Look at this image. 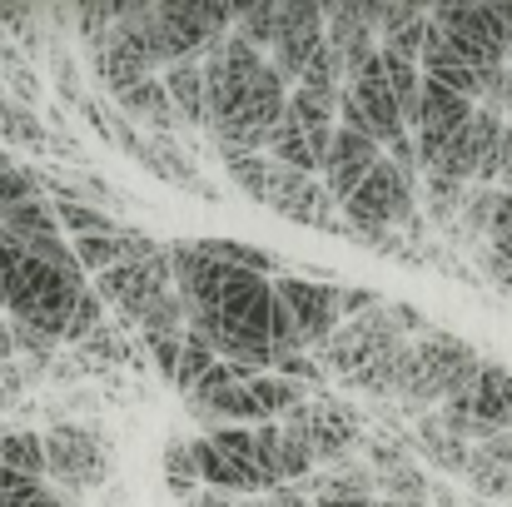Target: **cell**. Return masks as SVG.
Returning <instances> with one entry per match:
<instances>
[{
	"label": "cell",
	"instance_id": "cell-1",
	"mask_svg": "<svg viewBox=\"0 0 512 507\" xmlns=\"http://www.w3.org/2000/svg\"><path fill=\"white\" fill-rule=\"evenodd\" d=\"M483 373V353L458 334H433L413 338V358H408V373H403V388H398V403L403 413H438L443 403L463 398Z\"/></svg>",
	"mask_w": 512,
	"mask_h": 507
},
{
	"label": "cell",
	"instance_id": "cell-2",
	"mask_svg": "<svg viewBox=\"0 0 512 507\" xmlns=\"http://www.w3.org/2000/svg\"><path fill=\"white\" fill-rule=\"evenodd\" d=\"M413 214H418V179L403 174L388 155L343 199V224L358 244H383L393 229L413 224Z\"/></svg>",
	"mask_w": 512,
	"mask_h": 507
},
{
	"label": "cell",
	"instance_id": "cell-3",
	"mask_svg": "<svg viewBox=\"0 0 512 507\" xmlns=\"http://www.w3.org/2000/svg\"><path fill=\"white\" fill-rule=\"evenodd\" d=\"M110 473H115V453H110V443L95 428H85V423H55L45 433V483L55 493H65V498L70 493H90Z\"/></svg>",
	"mask_w": 512,
	"mask_h": 507
},
{
	"label": "cell",
	"instance_id": "cell-4",
	"mask_svg": "<svg viewBox=\"0 0 512 507\" xmlns=\"http://www.w3.org/2000/svg\"><path fill=\"white\" fill-rule=\"evenodd\" d=\"M284 433H294V438L314 453L319 468L348 463V458L363 448V438H368L358 408L343 403V398H329V393H319V398H309L304 408H294V413L284 418Z\"/></svg>",
	"mask_w": 512,
	"mask_h": 507
},
{
	"label": "cell",
	"instance_id": "cell-5",
	"mask_svg": "<svg viewBox=\"0 0 512 507\" xmlns=\"http://www.w3.org/2000/svg\"><path fill=\"white\" fill-rule=\"evenodd\" d=\"M90 289L105 299V309H115L120 314V324H140L160 299H170L174 294V269H170V244L160 249V254H150V259H125L120 269H110V274H100V279H90Z\"/></svg>",
	"mask_w": 512,
	"mask_h": 507
},
{
	"label": "cell",
	"instance_id": "cell-6",
	"mask_svg": "<svg viewBox=\"0 0 512 507\" xmlns=\"http://www.w3.org/2000/svg\"><path fill=\"white\" fill-rule=\"evenodd\" d=\"M403 329H398V319H393V304H378V309H368L363 319H348L339 334L329 338V348L324 353H314L319 358V368L329 373V378H343V383H353L368 363H378L388 348H398L403 343Z\"/></svg>",
	"mask_w": 512,
	"mask_h": 507
},
{
	"label": "cell",
	"instance_id": "cell-7",
	"mask_svg": "<svg viewBox=\"0 0 512 507\" xmlns=\"http://www.w3.org/2000/svg\"><path fill=\"white\" fill-rule=\"evenodd\" d=\"M160 15V40H165V65L174 60H199L209 45H219L234 30V5H214V0H165L155 5Z\"/></svg>",
	"mask_w": 512,
	"mask_h": 507
},
{
	"label": "cell",
	"instance_id": "cell-8",
	"mask_svg": "<svg viewBox=\"0 0 512 507\" xmlns=\"http://www.w3.org/2000/svg\"><path fill=\"white\" fill-rule=\"evenodd\" d=\"M274 294L304 343V353H324L329 338L343 329L339 314V279H274Z\"/></svg>",
	"mask_w": 512,
	"mask_h": 507
},
{
	"label": "cell",
	"instance_id": "cell-9",
	"mask_svg": "<svg viewBox=\"0 0 512 507\" xmlns=\"http://www.w3.org/2000/svg\"><path fill=\"white\" fill-rule=\"evenodd\" d=\"M433 25L453 40V50L463 60H473L478 70H503L508 65V35H503V20L493 15V5H433L428 10Z\"/></svg>",
	"mask_w": 512,
	"mask_h": 507
},
{
	"label": "cell",
	"instance_id": "cell-10",
	"mask_svg": "<svg viewBox=\"0 0 512 507\" xmlns=\"http://www.w3.org/2000/svg\"><path fill=\"white\" fill-rule=\"evenodd\" d=\"M503 130H508V120L478 105L473 120L423 165V174H438V179H453V184H478L488 160H493V150H498V140H503Z\"/></svg>",
	"mask_w": 512,
	"mask_h": 507
},
{
	"label": "cell",
	"instance_id": "cell-11",
	"mask_svg": "<svg viewBox=\"0 0 512 507\" xmlns=\"http://www.w3.org/2000/svg\"><path fill=\"white\" fill-rule=\"evenodd\" d=\"M343 95L363 110L368 135H373L383 150H388V145H398L403 135H413V130L403 125V110H398L393 85H388V75H383V55H368V60H363V70H353V75H348Z\"/></svg>",
	"mask_w": 512,
	"mask_h": 507
},
{
	"label": "cell",
	"instance_id": "cell-12",
	"mask_svg": "<svg viewBox=\"0 0 512 507\" xmlns=\"http://www.w3.org/2000/svg\"><path fill=\"white\" fill-rule=\"evenodd\" d=\"M324 45V5H309V0H284V15H279V40L269 50V65L299 85V75L309 70V60L319 55Z\"/></svg>",
	"mask_w": 512,
	"mask_h": 507
},
{
	"label": "cell",
	"instance_id": "cell-13",
	"mask_svg": "<svg viewBox=\"0 0 512 507\" xmlns=\"http://www.w3.org/2000/svg\"><path fill=\"white\" fill-rule=\"evenodd\" d=\"M473 100H463V95H453V90H443V85H433V80H423V100H418V115H413V145H418V165H428L468 120H473Z\"/></svg>",
	"mask_w": 512,
	"mask_h": 507
},
{
	"label": "cell",
	"instance_id": "cell-14",
	"mask_svg": "<svg viewBox=\"0 0 512 507\" xmlns=\"http://www.w3.org/2000/svg\"><path fill=\"white\" fill-rule=\"evenodd\" d=\"M189 453H194L199 488L234 493V498H264V493H269V478L259 473V463H249V458L219 448L214 438H189Z\"/></svg>",
	"mask_w": 512,
	"mask_h": 507
},
{
	"label": "cell",
	"instance_id": "cell-15",
	"mask_svg": "<svg viewBox=\"0 0 512 507\" xmlns=\"http://www.w3.org/2000/svg\"><path fill=\"white\" fill-rule=\"evenodd\" d=\"M428 20H433V15H428ZM418 70H423V80H433V85H443V90H453V95H463V100H473V105H483L488 80H493V70H478L473 60H463L438 25H428Z\"/></svg>",
	"mask_w": 512,
	"mask_h": 507
},
{
	"label": "cell",
	"instance_id": "cell-16",
	"mask_svg": "<svg viewBox=\"0 0 512 507\" xmlns=\"http://www.w3.org/2000/svg\"><path fill=\"white\" fill-rule=\"evenodd\" d=\"M219 319L234 324V329H244V334L269 338V324H274V279L249 274V269H229L224 299H219Z\"/></svg>",
	"mask_w": 512,
	"mask_h": 507
},
{
	"label": "cell",
	"instance_id": "cell-17",
	"mask_svg": "<svg viewBox=\"0 0 512 507\" xmlns=\"http://www.w3.org/2000/svg\"><path fill=\"white\" fill-rule=\"evenodd\" d=\"M170 269H174V294L184 299V314H194V309H219L229 269H224L219 259H209V254L199 249V239H194V244H170Z\"/></svg>",
	"mask_w": 512,
	"mask_h": 507
},
{
	"label": "cell",
	"instance_id": "cell-18",
	"mask_svg": "<svg viewBox=\"0 0 512 507\" xmlns=\"http://www.w3.org/2000/svg\"><path fill=\"white\" fill-rule=\"evenodd\" d=\"M383 165V145L378 140H368V135H353V130H343L334 135V145H329V155H324V169H319V179H324V189L334 194V204L343 209V199L373 174V169Z\"/></svg>",
	"mask_w": 512,
	"mask_h": 507
},
{
	"label": "cell",
	"instance_id": "cell-19",
	"mask_svg": "<svg viewBox=\"0 0 512 507\" xmlns=\"http://www.w3.org/2000/svg\"><path fill=\"white\" fill-rule=\"evenodd\" d=\"M254 443H259V468H264L269 488H304L319 473L314 453L294 433H284V423H259Z\"/></svg>",
	"mask_w": 512,
	"mask_h": 507
},
{
	"label": "cell",
	"instance_id": "cell-20",
	"mask_svg": "<svg viewBox=\"0 0 512 507\" xmlns=\"http://www.w3.org/2000/svg\"><path fill=\"white\" fill-rule=\"evenodd\" d=\"M453 403H463L488 433H512V373L503 363H483L478 383Z\"/></svg>",
	"mask_w": 512,
	"mask_h": 507
},
{
	"label": "cell",
	"instance_id": "cell-21",
	"mask_svg": "<svg viewBox=\"0 0 512 507\" xmlns=\"http://www.w3.org/2000/svg\"><path fill=\"white\" fill-rule=\"evenodd\" d=\"M115 105H120L125 115H135L140 125H150V130H155L160 140H170V130H179V125H184L160 75H150V80H140V85L120 90V95H115Z\"/></svg>",
	"mask_w": 512,
	"mask_h": 507
},
{
	"label": "cell",
	"instance_id": "cell-22",
	"mask_svg": "<svg viewBox=\"0 0 512 507\" xmlns=\"http://www.w3.org/2000/svg\"><path fill=\"white\" fill-rule=\"evenodd\" d=\"M0 239H10V244H20V249H35V244H45V239H65V234H60V219H55V199L40 194V199H25V204L5 209V214H0Z\"/></svg>",
	"mask_w": 512,
	"mask_h": 507
},
{
	"label": "cell",
	"instance_id": "cell-23",
	"mask_svg": "<svg viewBox=\"0 0 512 507\" xmlns=\"http://www.w3.org/2000/svg\"><path fill=\"white\" fill-rule=\"evenodd\" d=\"M219 165H224L229 184H234L244 199H254V204H269V199H274L279 165H274L264 150H254V155H244V150H219Z\"/></svg>",
	"mask_w": 512,
	"mask_h": 507
},
{
	"label": "cell",
	"instance_id": "cell-24",
	"mask_svg": "<svg viewBox=\"0 0 512 507\" xmlns=\"http://www.w3.org/2000/svg\"><path fill=\"white\" fill-rule=\"evenodd\" d=\"M165 90H170L174 110L184 125H204V55L199 60H174L160 70Z\"/></svg>",
	"mask_w": 512,
	"mask_h": 507
},
{
	"label": "cell",
	"instance_id": "cell-25",
	"mask_svg": "<svg viewBox=\"0 0 512 507\" xmlns=\"http://www.w3.org/2000/svg\"><path fill=\"white\" fill-rule=\"evenodd\" d=\"M408 438H413V448H418L423 458H433L443 473H458V478H463V468H468L473 448H468L463 438H453V433H448L433 413H423V418H418V428H413Z\"/></svg>",
	"mask_w": 512,
	"mask_h": 507
},
{
	"label": "cell",
	"instance_id": "cell-26",
	"mask_svg": "<svg viewBox=\"0 0 512 507\" xmlns=\"http://www.w3.org/2000/svg\"><path fill=\"white\" fill-rule=\"evenodd\" d=\"M0 468L25 483H45V433L0 428Z\"/></svg>",
	"mask_w": 512,
	"mask_h": 507
},
{
	"label": "cell",
	"instance_id": "cell-27",
	"mask_svg": "<svg viewBox=\"0 0 512 507\" xmlns=\"http://www.w3.org/2000/svg\"><path fill=\"white\" fill-rule=\"evenodd\" d=\"M70 249H75V264L85 269V279H100V274H110V269H120L130 259L125 224L110 229V234H80V239H70Z\"/></svg>",
	"mask_w": 512,
	"mask_h": 507
},
{
	"label": "cell",
	"instance_id": "cell-28",
	"mask_svg": "<svg viewBox=\"0 0 512 507\" xmlns=\"http://www.w3.org/2000/svg\"><path fill=\"white\" fill-rule=\"evenodd\" d=\"M279 15H284V5H279V0L244 5V10L234 15V35H239L244 45H254V50L269 60V50H274V40H279Z\"/></svg>",
	"mask_w": 512,
	"mask_h": 507
},
{
	"label": "cell",
	"instance_id": "cell-29",
	"mask_svg": "<svg viewBox=\"0 0 512 507\" xmlns=\"http://www.w3.org/2000/svg\"><path fill=\"white\" fill-rule=\"evenodd\" d=\"M378 55H383V75L393 85V100L403 110V125L413 130V115H418V100H423V70L403 55H388V50H378Z\"/></svg>",
	"mask_w": 512,
	"mask_h": 507
},
{
	"label": "cell",
	"instance_id": "cell-30",
	"mask_svg": "<svg viewBox=\"0 0 512 507\" xmlns=\"http://www.w3.org/2000/svg\"><path fill=\"white\" fill-rule=\"evenodd\" d=\"M199 249H204L209 259H219L224 269H249V274H264V279L279 274V259H274V254H264V249H254V244H239V239H199Z\"/></svg>",
	"mask_w": 512,
	"mask_h": 507
},
{
	"label": "cell",
	"instance_id": "cell-31",
	"mask_svg": "<svg viewBox=\"0 0 512 507\" xmlns=\"http://www.w3.org/2000/svg\"><path fill=\"white\" fill-rule=\"evenodd\" d=\"M219 363V353L204 343V338H194V334H184V353H179V373H174V388L189 398L204 378H209V368Z\"/></svg>",
	"mask_w": 512,
	"mask_h": 507
},
{
	"label": "cell",
	"instance_id": "cell-32",
	"mask_svg": "<svg viewBox=\"0 0 512 507\" xmlns=\"http://www.w3.org/2000/svg\"><path fill=\"white\" fill-rule=\"evenodd\" d=\"M493 209H498V189L473 184V189H468V204H463V214H458V229H463L468 239H488V229H493Z\"/></svg>",
	"mask_w": 512,
	"mask_h": 507
},
{
	"label": "cell",
	"instance_id": "cell-33",
	"mask_svg": "<svg viewBox=\"0 0 512 507\" xmlns=\"http://www.w3.org/2000/svg\"><path fill=\"white\" fill-rule=\"evenodd\" d=\"M100 324H105V299H100L95 289H85V294L75 299V314H70V329H65V343H75V348H80V343H85V338L95 334Z\"/></svg>",
	"mask_w": 512,
	"mask_h": 507
},
{
	"label": "cell",
	"instance_id": "cell-34",
	"mask_svg": "<svg viewBox=\"0 0 512 507\" xmlns=\"http://www.w3.org/2000/svg\"><path fill=\"white\" fill-rule=\"evenodd\" d=\"M165 473H170V488L179 498H194V493H199V473H194L189 443H170V448H165Z\"/></svg>",
	"mask_w": 512,
	"mask_h": 507
},
{
	"label": "cell",
	"instance_id": "cell-35",
	"mask_svg": "<svg viewBox=\"0 0 512 507\" xmlns=\"http://www.w3.org/2000/svg\"><path fill=\"white\" fill-rule=\"evenodd\" d=\"M10 343H15V358L25 353L30 363H50V353L60 348L55 338H45L40 329H30V324H15V319H10Z\"/></svg>",
	"mask_w": 512,
	"mask_h": 507
},
{
	"label": "cell",
	"instance_id": "cell-36",
	"mask_svg": "<svg viewBox=\"0 0 512 507\" xmlns=\"http://www.w3.org/2000/svg\"><path fill=\"white\" fill-rule=\"evenodd\" d=\"M140 343L150 348L155 368H160V373L174 383V373H179V353H184V338H174V334H140Z\"/></svg>",
	"mask_w": 512,
	"mask_h": 507
},
{
	"label": "cell",
	"instance_id": "cell-37",
	"mask_svg": "<svg viewBox=\"0 0 512 507\" xmlns=\"http://www.w3.org/2000/svg\"><path fill=\"white\" fill-rule=\"evenodd\" d=\"M483 110L503 115V120L512 125V65L493 70V80H488V95H483Z\"/></svg>",
	"mask_w": 512,
	"mask_h": 507
},
{
	"label": "cell",
	"instance_id": "cell-38",
	"mask_svg": "<svg viewBox=\"0 0 512 507\" xmlns=\"http://www.w3.org/2000/svg\"><path fill=\"white\" fill-rule=\"evenodd\" d=\"M20 388H25V373H20L15 363H5V368H0V408H5V403H10Z\"/></svg>",
	"mask_w": 512,
	"mask_h": 507
},
{
	"label": "cell",
	"instance_id": "cell-39",
	"mask_svg": "<svg viewBox=\"0 0 512 507\" xmlns=\"http://www.w3.org/2000/svg\"><path fill=\"white\" fill-rule=\"evenodd\" d=\"M493 15L503 20V35H508V65H512V0H493Z\"/></svg>",
	"mask_w": 512,
	"mask_h": 507
},
{
	"label": "cell",
	"instance_id": "cell-40",
	"mask_svg": "<svg viewBox=\"0 0 512 507\" xmlns=\"http://www.w3.org/2000/svg\"><path fill=\"white\" fill-rule=\"evenodd\" d=\"M15 363V343H10V319H0V368Z\"/></svg>",
	"mask_w": 512,
	"mask_h": 507
},
{
	"label": "cell",
	"instance_id": "cell-41",
	"mask_svg": "<svg viewBox=\"0 0 512 507\" xmlns=\"http://www.w3.org/2000/svg\"><path fill=\"white\" fill-rule=\"evenodd\" d=\"M40 507H75V503H70V498H65V493H55V488H50V493H45V498H40Z\"/></svg>",
	"mask_w": 512,
	"mask_h": 507
},
{
	"label": "cell",
	"instance_id": "cell-42",
	"mask_svg": "<svg viewBox=\"0 0 512 507\" xmlns=\"http://www.w3.org/2000/svg\"><path fill=\"white\" fill-rule=\"evenodd\" d=\"M378 507H418V503H388V498H378Z\"/></svg>",
	"mask_w": 512,
	"mask_h": 507
},
{
	"label": "cell",
	"instance_id": "cell-43",
	"mask_svg": "<svg viewBox=\"0 0 512 507\" xmlns=\"http://www.w3.org/2000/svg\"><path fill=\"white\" fill-rule=\"evenodd\" d=\"M498 189H508V194H512V169H508V174H503V184H498Z\"/></svg>",
	"mask_w": 512,
	"mask_h": 507
},
{
	"label": "cell",
	"instance_id": "cell-44",
	"mask_svg": "<svg viewBox=\"0 0 512 507\" xmlns=\"http://www.w3.org/2000/svg\"><path fill=\"white\" fill-rule=\"evenodd\" d=\"M0 309H5V284H0Z\"/></svg>",
	"mask_w": 512,
	"mask_h": 507
},
{
	"label": "cell",
	"instance_id": "cell-45",
	"mask_svg": "<svg viewBox=\"0 0 512 507\" xmlns=\"http://www.w3.org/2000/svg\"><path fill=\"white\" fill-rule=\"evenodd\" d=\"M5 160H10V155H5V150H0V169H5Z\"/></svg>",
	"mask_w": 512,
	"mask_h": 507
},
{
	"label": "cell",
	"instance_id": "cell-46",
	"mask_svg": "<svg viewBox=\"0 0 512 507\" xmlns=\"http://www.w3.org/2000/svg\"><path fill=\"white\" fill-rule=\"evenodd\" d=\"M0 319H5V309H0Z\"/></svg>",
	"mask_w": 512,
	"mask_h": 507
},
{
	"label": "cell",
	"instance_id": "cell-47",
	"mask_svg": "<svg viewBox=\"0 0 512 507\" xmlns=\"http://www.w3.org/2000/svg\"><path fill=\"white\" fill-rule=\"evenodd\" d=\"M0 95H5V90H0Z\"/></svg>",
	"mask_w": 512,
	"mask_h": 507
}]
</instances>
